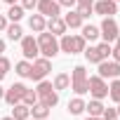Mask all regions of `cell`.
<instances>
[{"mask_svg":"<svg viewBox=\"0 0 120 120\" xmlns=\"http://www.w3.org/2000/svg\"><path fill=\"white\" fill-rule=\"evenodd\" d=\"M38 49H40V54L45 56V59H54L56 54H59V40H56V35H52L49 31L45 33H38Z\"/></svg>","mask_w":120,"mask_h":120,"instance_id":"6da1fadb","label":"cell"},{"mask_svg":"<svg viewBox=\"0 0 120 120\" xmlns=\"http://www.w3.org/2000/svg\"><path fill=\"white\" fill-rule=\"evenodd\" d=\"M35 92H38V101H40V104H45L47 108H54V106L59 104V92L54 90V85H52V82L40 80V82H38V87H35Z\"/></svg>","mask_w":120,"mask_h":120,"instance_id":"7a4b0ae2","label":"cell"},{"mask_svg":"<svg viewBox=\"0 0 120 120\" xmlns=\"http://www.w3.org/2000/svg\"><path fill=\"white\" fill-rule=\"evenodd\" d=\"M59 49L61 52H66V54H80L82 49H85V38L82 35H61V40H59Z\"/></svg>","mask_w":120,"mask_h":120,"instance_id":"3957f363","label":"cell"},{"mask_svg":"<svg viewBox=\"0 0 120 120\" xmlns=\"http://www.w3.org/2000/svg\"><path fill=\"white\" fill-rule=\"evenodd\" d=\"M71 87H73V92H75L78 97H80V94H85V92L90 90L85 66H75V68H73V73H71Z\"/></svg>","mask_w":120,"mask_h":120,"instance_id":"277c9868","label":"cell"},{"mask_svg":"<svg viewBox=\"0 0 120 120\" xmlns=\"http://www.w3.org/2000/svg\"><path fill=\"white\" fill-rule=\"evenodd\" d=\"M52 71V64H49V59H45V56H35L33 59V66H31V80H35V82H40V80H45L47 78V73Z\"/></svg>","mask_w":120,"mask_h":120,"instance_id":"5b68a950","label":"cell"},{"mask_svg":"<svg viewBox=\"0 0 120 120\" xmlns=\"http://www.w3.org/2000/svg\"><path fill=\"white\" fill-rule=\"evenodd\" d=\"M99 35L104 38V42H113L120 35V28H118V24H115L113 17H104V21L99 26Z\"/></svg>","mask_w":120,"mask_h":120,"instance_id":"8992f818","label":"cell"},{"mask_svg":"<svg viewBox=\"0 0 120 120\" xmlns=\"http://www.w3.org/2000/svg\"><path fill=\"white\" fill-rule=\"evenodd\" d=\"M87 85H90V94L94 97V99H104V97H108V85H106V80L101 78V75H92V78H87Z\"/></svg>","mask_w":120,"mask_h":120,"instance_id":"52a82bcc","label":"cell"},{"mask_svg":"<svg viewBox=\"0 0 120 120\" xmlns=\"http://www.w3.org/2000/svg\"><path fill=\"white\" fill-rule=\"evenodd\" d=\"M26 90H28V87H26L24 82H14V85H12L10 90H5V97H3V99H5V101H7L10 106H14V104H19V101L24 99Z\"/></svg>","mask_w":120,"mask_h":120,"instance_id":"ba28073f","label":"cell"},{"mask_svg":"<svg viewBox=\"0 0 120 120\" xmlns=\"http://www.w3.org/2000/svg\"><path fill=\"white\" fill-rule=\"evenodd\" d=\"M38 14L42 17H59L61 14V5L56 3V0H38Z\"/></svg>","mask_w":120,"mask_h":120,"instance_id":"9c48e42d","label":"cell"},{"mask_svg":"<svg viewBox=\"0 0 120 120\" xmlns=\"http://www.w3.org/2000/svg\"><path fill=\"white\" fill-rule=\"evenodd\" d=\"M21 54H24V59H35V56L40 54L38 40H35L33 35H24V38H21Z\"/></svg>","mask_w":120,"mask_h":120,"instance_id":"30bf717a","label":"cell"},{"mask_svg":"<svg viewBox=\"0 0 120 120\" xmlns=\"http://www.w3.org/2000/svg\"><path fill=\"white\" fill-rule=\"evenodd\" d=\"M99 75L106 80V78H118L120 75V64L118 61H108V59H104V61H99Z\"/></svg>","mask_w":120,"mask_h":120,"instance_id":"8fae6325","label":"cell"},{"mask_svg":"<svg viewBox=\"0 0 120 120\" xmlns=\"http://www.w3.org/2000/svg\"><path fill=\"white\" fill-rule=\"evenodd\" d=\"M115 12H118V3H115V0H99V3H94V14L113 17Z\"/></svg>","mask_w":120,"mask_h":120,"instance_id":"7c38bea8","label":"cell"},{"mask_svg":"<svg viewBox=\"0 0 120 120\" xmlns=\"http://www.w3.org/2000/svg\"><path fill=\"white\" fill-rule=\"evenodd\" d=\"M45 31H49L52 35H64V33H66V21H64L61 17H49Z\"/></svg>","mask_w":120,"mask_h":120,"instance_id":"4fadbf2b","label":"cell"},{"mask_svg":"<svg viewBox=\"0 0 120 120\" xmlns=\"http://www.w3.org/2000/svg\"><path fill=\"white\" fill-rule=\"evenodd\" d=\"M12 118H14V120H28V118H31V106H26L24 101L14 104V106H12Z\"/></svg>","mask_w":120,"mask_h":120,"instance_id":"5bb4252c","label":"cell"},{"mask_svg":"<svg viewBox=\"0 0 120 120\" xmlns=\"http://www.w3.org/2000/svg\"><path fill=\"white\" fill-rule=\"evenodd\" d=\"M45 26H47V21H45L42 14H31V19H28V28H31L33 33H42Z\"/></svg>","mask_w":120,"mask_h":120,"instance_id":"9a60e30c","label":"cell"},{"mask_svg":"<svg viewBox=\"0 0 120 120\" xmlns=\"http://www.w3.org/2000/svg\"><path fill=\"white\" fill-rule=\"evenodd\" d=\"M64 21H66V28H80L85 19H82V17H80L78 12H73V10H71V12H68V14L64 17Z\"/></svg>","mask_w":120,"mask_h":120,"instance_id":"2e32d148","label":"cell"},{"mask_svg":"<svg viewBox=\"0 0 120 120\" xmlns=\"http://www.w3.org/2000/svg\"><path fill=\"white\" fill-rule=\"evenodd\" d=\"M7 38L10 40H21L24 38V31H21V26H19V21H12V24H7Z\"/></svg>","mask_w":120,"mask_h":120,"instance_id":"e0dca14e","label":"cell"},{"mask_svg":"<svg viewBox=\"0 0 120 120\" xmlns=\"http://www.w3.org/2000/svg\"><path fill=\"white\" fill-rule=\"evenodd\" d=\"M31 115H33L35 120H45V118L49 115V108H47L45 104H40V101H38V104H33V106H31Z\"/></svg>","mask_w":120,"mask_h":120,"instance_id":"ac0fdd59","label":"cell"},{"mask_svg":"<svg viewBox=\"0 0 120 120\" xmlns=\"http://www.w3.org/2000/svg\"><path fill=\"white\" fill-rule=\"evenodd\" d=\"M52 85H54V90H56V92H59V90H68V87H71V75L59 73V75L54 78V82H52Z\"/></svg>","mask_w":120,"mask_h":120,"instance_id":"d6986e66","label":"cell"},{"mask_svg":"<svg viewBox=\"0 0 120 120\" xmlns=\"http://www.w3.org/2000/svg\"><path fill=\"white\" fill-rule=\"evenodd\" d=\"M82 111H85V101H82L80 97H75V99L68 101V113H71V115H80Z\"/></svg>","mask_w":120,"mask_h":120,"instance_id":"ffe728a7","label":"cell"},{"mask_svg":"<svg viewBox=\"0 0 120 120\" xmlns=\"http://www.w3.org/2000/svg\"><path fill=\"white\" fill-rule=\"evenodd\" d=\"M85 111H87L90 115H101V113H104V104H101V99H92L90 104H85Z\"/></svg>","mask_w":120,"mask_h":120,"instance_id":"44dd1931","label":"cell"},{"mask_svg":"<svg viewBox=\"0 0 120 120\" xmlns=\"http://www.w3.org/2000/svg\"><path fill=\"white\" fill-rule=\"evenodd\" d=\"M82 54H85V59H87L90 64H99V61H104V59L99 56V49H97V47H85Z\"/></svg>","mask_w":120,"mask_h":120,"instance_id":"7402d4cb","label":"cell"},{"mask_svg":"<svg viewBox=\"0 0 120 120\" xmlns=\"http://www.w3.org/2000/svg\"><path fill=\"white\" fill-rule=\"evenodd\" d=\"M75 7H78L75 12H78L82 19H87V17L94 12V3H75Z\"/></svg>","mask_w":120,"mask_h":120,"instance_id":"603a6c76","label":"cell"},{"mask_svg":"<svg viewBox=\"0 0 120 120\" xmlns=\"http://www.w3.org/2000/svg\"><path fill=\"white\" fill-rule=\"evenodd\" d=\"M82 38H85V40H90V42H92V40H97V38H99V28H97V26H92V24L82 26Z\"/></svg>","mask_w":120,"mask_h":120,"instance_id":"cb8c5ba5","label":"cell"},{"mask_svg":"<svg viewBox=\"0 0 120 120\" xmlns=\"http://www.w3.org/2000/svg\"><path fill=\"white\" fill-rule=\"evenodd\" d=\"M31 66H33V64L28 61V59H24V61H19L14 68H17V73H19L21 78H28V75H31Z\"/></svg>","mask_w":120,"mask_h":120,"instance_id":"d4e9b609","label":"cell"},{"mask_svg":"<svg viewBox=\"0 0 120 120\" xmlns=\"http://www.w3.org/2000/svg\"><path fill=\"white\" fill-rule=\"evenodd\" d=\"M7 17H10L12 21H19V19L24 17V7H21V5H17V3H14V5H10V10H7Z\"/></svg>","mask_w":120,"mask_h":120,"instance_id":"484cf974","label":"cell"},{"mask_svg":"<svg viewBox=\"0 0 120 120\" xmlns=\"http://www.w3.org/2000/svg\"><path fill=\"white\" fill-rule=\"evenodd\" d=\"M108 97H111V99H113L115 104L120 101V80H118V78H115V80H113V82L108 85Z\"/></svg>","mask_w":120,"mask_h":120,"instance_id":"4316f807","label":"cell"},{"mask_svg":"<svg viewBox=\"0 0 120 120\" xmlns=\"http://www.w3.org/2000/svg\"><path fill=\"white\" fill-rule=\"evenodd\" d=\"M97 49H99V56H101V59H108V56H111V52H113L111 42H99V45H97Z\"/></svg>","mask_w":120,"mask_h":120,"instance_id":"83f0119b","label":"cell"},{"mask_svg":"<svg viewBox=\"0 0 120 120\" xmlns=\"http://www.w3.org/2000/svg\"><path fill=\"white\" fill-rule=\"evenodd\" d=\"M26 106H33V104H38V92L35 90H26V94H24V99H21Z\"/></svg>","mask_w":120,"mask_h":120,"instance_id":"f1b7e54d","label":"cell"},{"mask_svg":"<svg viewBox=\"0 0 120 120\" xmlns=\"http://www.w3.org/2000/svg\"><path fill=\"white\" fill-rule=\"evenodd\" d=\"M7 71H10V59L7 56H0V80L7 75Z\"/></svg>","mask_w":120,"mask_h":120,"instance_id":"f546056e","label":"cell"},{"mask_svg":"<svg viewBox=\"0 0 120 120\" xmlns=\"http://www.w3.org/2000/svg\"><path fill=\"white\" fill-rule=\"evenodd\" d=\"M101 118H104V120H115V118H118V111H115V108H104Z\"/></svg>","mask_w":120,"mask_h":120,"instance_id":"4dcf8cb0","label":"cell"},{"mask_svg":"<svg viewBox=\"0 0 120 120\" xmlns=\"http://www.w3.org/2000/svg\"><path fill=\"white\" fill-rule=\"evenodd\" d=\"M35 5H38V0H21V7L24 10H33Z\"/></svg>","mask_w":120,"mask_h":120,"instance_id":"1f68e13d","label":"cell"},{"mask_svg":"<svg viewBox=\"0 0 120 120\" xmlns=\"http://www.w3.org/2000/svg\"><path fill=\"white\" fill-rule=\"evenodd\" d=\"M56 3L61 5V7H73V5H75V0H56Z\"/></svg>","mask_w":120,"mask_h":120,"instance_id":"d6a6232c","label":"cell"},{"mask_svg":"<svg viewBox=\"0 0 120 120\" xmlns=\"http://www.w3.org/2000/svg\"><path fill=\"white\" fill-rule=\"evenodd\" d=\"M5 28H7V19L0 14V31H5Z\"/></svg>","mask_w":120,"mask_h":120,"instance_id":"836d02e7","label":"cell"},{"mask_svg":"<svg viewBox=\"0 0 120 120\" xmlns=\"http://www.w3.org/2000/svg\"><path fill=\"white\" fill-rule=\"evenodd\" d=\"M85 120H104V118H101V115H87Z\"/></svg>","mask_w":120,"mask_h":120,"instance_id":"e575fe53","label":"cell"},{"mask_svg":"<svg viewBox=\"0 0 120 120\" xmlns=\"http://www.w3.org/2000/svg\"><path fill=\"white\" fill-rule=\"evenodd\" d=\"M3 52H5V40L0 38V54H3Z\"/></svg>","mask_w":120,"mask_h":120,"instance_id":"d590c367","label":"cell"},{"mask_svg":"<svg viewBox=\"0 0 120 120\" xmlns=\"http://www.w3.org/2000/svg\"><path fill=\"white\" fill-rule=\"evenodd\" d=\"M115 47H118V49H120V35H118V38H115Z\"/></svg>","mask_w":120,"mask_h":120,"instance_id":"8d00e7d4","label":"cell"},{"mask_svg":"<svg viewBox=\"0 0 120 120\" xmlns=\"http://www.w3.org/2000/svg\"><path fill=\"white\" fill-rule=\"evenodd\" d=\"M75 3H94V0H75Z\"/></svg>","mask_w":120,"mask_h":120,"instance_id":"74e56055","label":"cell"},{"mask_svg":"<svg viewBox=\"0 0 120 120\" xmlns=\"http://www.w3.org/2000/svg\"><path fill=\"white\" fill-rule=\"evenodd\" d=\"M3 97H5V90H3V87H0V99H3Z\"/></svg>","mask_w":120,"mask_h":120,"instance_id":"f35d334b","label":"cell"},{"mask_svg":"<svg viewBox=\"0 0 120 120\" xmlns=\"http://www.w3.org/2000/svg\"><path fill=\"white\" fill-rule=\"evenodd\" d=\"M5 3H7V5H14V3H17V0H5Z\"/></svg>","mask_w":120,"mask_h":120,"instance_id":"ab89813d","label":"cell"},{"mask_svg":"<svg viewBox=\"0 0 120 120\" xmlns=\"http://www.w3.org/2000/svg\"><path fill=\"white\" fill-rule=\"evenodd\" d=\"M0 120H14V118H12V115H7V118H0Z\"/></svg>","mask_w":120,"mask_h":120,"instance_id":"60d3db41","label":"cell"},{"mask_svg":"<svg viewBox=\"0 0 120 120\" xmlns=\"http://www.w3.org/2000/svg\"><path fill=\"white\" fill-rule=\"evenodd\" d=\"M115 111H118V118H120V101H118V108H115Z\"/></svg>","mask_w":120,"mask_h":120,"instance_id":"b9f144b4","label":"cell"},{"mask_svg":"<svg viewBox=\"0 0 120 120\" xmlns=\"http://www.w3.org/2000/svg\"><path fill=\"white\" fill-rule=\"evenodd\" d=\"M115 120H120V118H115Z\"/></svg>","mask_w":120,"mask_h":120,"instance_id":"7bdbcfd3","label":"cell"},{"mask_svg":"<svg viewBox=\"0 0 120 120\" xmlns=\"http://www.w3.org/2000/svg\"><path fill=\"white\" fill-rule=\"evenodd\" d=\"M115 3H118V0H115Z\"/></svg>","mask_w":120,"mask_h":120,"instance_id":"ee69618b","label":"cell"},{"mask_svg":"<svg viewBox=\"0 0 120 120\" xmlns=\"http://www.w3.org/2000/svg\"><path fill=\"white\" fill-rule=\"evenodd\" d=\"M45 120H47V118H45Z\"/></svg>","mask_w":120,"mask_h":120,"instance_id":"f6af8a7d","label":"cell"}]
</instances>
